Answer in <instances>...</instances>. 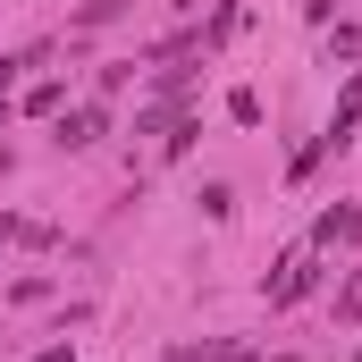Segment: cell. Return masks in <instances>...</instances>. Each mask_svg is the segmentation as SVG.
Listing matches in <instances>:
<instances>
[{"instance_id": "30bf717a", "label": "cell", "mask_w": 362, "mask_h": 362, "mask_svg": "<svg viewBox=\"0 0 362 362\" xmlns=\"http://www.w3.org/2000/svg\"><path fill=\"white\" fill-rule=\"evenodd\" d=\"M228 34H236V0H219V8H211V25H202V51H211V42H228Z\"/></svg>"}, {"instance_id": "7a4b0ae2", "label": "cell", "mask_w": 362, "mask_h": 362, "mask_svg": "<svg viewBox=\"0 0 362 362\" xmlns=\"http://www.w3.org/2000/svg\"><path fill=\"white\" fill-rule=\"evenodd\" d=\"M354 236H362V202L320 211V219H312V253H337V245H354Z\"/></svg>"}, {"instance_id": "5bb4252c", "label": "cell", "mask_w": 362, "mask_h": 362, "mask_svg": "<svg viewBox=\"0 0 362 362\" xmlns=\"http://www.w3.org/2000/svg\"><path fill=\"white\" fill-rule=\"evenodd\" d=\"M337 320H362V270L346 278V286H337Z\"/></svg>"}, {"instance_id": "52a82bcc", "label": "cell", "mask_w": 362, "mask_h": 362, "mask_svg": "<svg viewBox=\"0 0 362 362\" xmlns=\"http://www.w3.org/2000/svg\"><path fill=\"white\" fill-rule=\"evenodd\" d=\"M42 59H51V42H34V51H17V59H0V101H8V85H17L25 68H42Z\"/></svg>"}, {"instance_id": "5b68a950", "label": "cell", "mask_w": 362, "mask_h": 362, "mask_svg": "<svg viewBox=\"0 0 362 362\" xmlns=\"http://www.w3.org/2000/svg\"><path fill=\"white\" fill-rule=\"evenodd\" d=\"M169 362H262L253 346H236V337H202V346H169ZM286 362V354H278Z\"/></svg>"}, {"instance_id": "6da1fadb", "label": "cell", "mask_w": 362, "mask_h": 362, "mask_svg": "<svg viewBox=\"0 0 362 362\" xmlns=\"http://www.w3.org/2000/svg\"><path fill=\"white\" fill-rule=\"evenodd\" d=\"M312 286H320V253L303 245V253H286V262H278V278H270V312H286V303H303Z\"/></svg>"}, {"instance_id": "277c9868", "label": "cell", "mask_w": 362, "mask_h": 362, "mask_svg": "<svg viewBox=\"0 0 362 362\" xmlns=\"http://www.w3.org/2000/svg\"><path fill=\"white\" fill-rule=\"evenodd\" d=\"M101 135H110V110H59V144L68 152H93Z\"/></svg>"}, {"instance_id": "4fadbf2b", "label": "cell", "mask_w": 362, "mask_h": 362, "mask_svg": "<svg viewBox=\"0 0 362 362\" xmlns=\"http://www.w3.org/2000/svg\"><path fill=\"white\" fill-rule=\"evenodd\" d=\"M118 8H127V0H85V8H76V25H85V34H93V25H110Z\"/></svg>"}, {"instance_id": "3957f363", "label": "cell", "mask_w": 362, "mask_h": 362, "mask_svg": "<svg viewBox=\"0 0 362 362\" xmlns=\"http://www.w3.org/2000/svg\"><path fill=\"white\" fill-rule=\"evenodd\" d=\"M354 127H362V68L346 76V101H337V118L320 127V144H329V152H346V144H354Z\"/></svg>"}, {"instance_id": "9a60e30c", "label": "cell", "mask_w": 362, "mask_h": 362, "mask_svg": "<svg viewBox=\"0 0 362 362\" xmlns=\"http://www.w3.org/2000/svg\"><path fill=\"white\" fill-rule=\"evenodd\" d=\"M354 362H362V346H354Z\"/></svg>"}, {"instance_id": "8992f818", "label": "cell", "mask_w": 362, "mask_h": 362, "mask_svg": "<svg viewBox=\"0 0 362 362\" xmlns=\"http://www.w3.org/2000/svg\"><path fill=\"white\" fill-rule=\"evenodd\" d=\"M25 110H34V118H59V110H68V85H59V76H42V85L25 93Z\"/></svg>"}, {"instance_id": "7c38bea8", "label": "cell", "mask_w": 362, "mask_h": 362, "mask_svg": "<svg viewBox=\"0 0 362 362\" xmlns=\"http://www.w3.org/2000/svg\"><path fill=\"white\" fill-rule=\"evenodd\" d=\"M228 118L236 127H262V93H228Z\"/></svg>"}, {"instance_id": "8fae6325", "label": "cell", "mask_w": 362, "mask_h": 362, "mask_svg": "<svg viewBox=\"0 0 362 362\" xmlns=\"http://www.w3.org/2000/svg\"><path fill=\"white\" fill-rule=\"evenodd\" d=\"M194 202H202V219H228V211H236V185H202Z\"/></svg>"}, {"instance_id": "ba28073f", "label": "cell", "mask_w": 362, "mask_h": 362, "mask_svg": "<svg viewBox=\"0 0 362 362\" xmlns=\"http://www.w3.org/2000/svg\"><path fill=\"white\" fill-rule=\"evenodd\" d=\"M194 135H202V118H169V135H160V152H169V160H185V152H194Z\"/></svg>"}, {"instance_id": "9c48e42d", "label": "cell", "mask_w": 362, "mask_h": 362, "mask_svg": "<svg viewBox=\"0 0 362 362\" xmlns=\"http://www.w3.org/2000/svg\"><path fill=\"white\" fill-rule=\"evenodd\" d=\"M329 59H346V68H362V25H329Z\"/></svg>"}]
</instances>
